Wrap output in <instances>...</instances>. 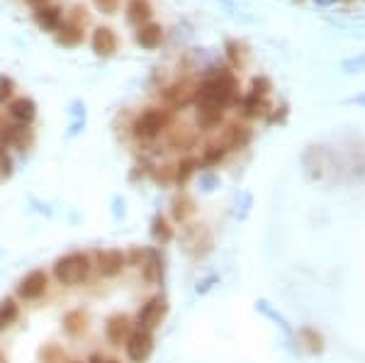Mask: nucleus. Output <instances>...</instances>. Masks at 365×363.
<instances>
[{
    "label": "nucleus",
    "instance_id": "6e6552de",
    "mask_svg": "<svg viewBox=\"0 0 365 363\" xmlns=\"http://www.w3.org/2000/svg\"><path fill=\"white\" fill-rule=\"evenodd\" d=\"M49 291V273L44 269H32L30 273H25L17 281V298L25 300V303H37L42 300Z\"/></svg>",
    "mask_w": 365,
    "mask_h": 363
},
{
    "label": "nucleus",
    "instance_id": "7c9ffc66",
    "mask_svg": "<svg viewBox=\"0 0 365 363\" xmlns=\"http://www.w3.org/2000/svg\"><path fill=\"white\" fill-rule=\"evenodd\" d=\"M37 361L39 363H66L68 356H66V349L56 342H47L37 349Z\"/></svg>",
    "mask_w": 365,
    "mask_h": 363
},
{
    "label": "nucleus",
    "instance_id": "72a5a7b5",
    "mask_svg": "<svg viewBox=\"0 0 365 363\" xmlns=\"http://www.w3.org/2000/svg\"><path fill=\"white\" fill-rule=\"evenodd\" d=\"M251 210H254V193L241 190L236 195V202H234V220L246 222V220L251 217Z\"/></svg>",
    "mask_w": 365,
    "mask_h": 363
},
{
    "label": "nucleus",
    "instance_id": "a878e982",
    "mask_svg": "<svg viewBox=\"0 0 365 363\" xmlns=\"http://www.w3.org/2000/svg\"><path fill=\"white\" fill-rule=\"evenodd\" d=\"M17 320H20V305H17V300L13 295L0 298V332L10 329Z\"/></svg>",
    "mask_w": 365,
    "mask_h": 363
},
{
    "label": "nucleus",
    "instance_id": "a19ab883",
    "mask_svg": "<svg viewBox=\"0 0 365 363\" xmlns=\"http://www.w3.org/2000/svg\"><path fill=\"white\" fill-rule=\"evenodd\" d=\"M149 175L156 180V183L168 185V183H173V166H153Z\"/></svg>",
    "mask_w": 365,
    "mask_h": 363
},
{
    "label": "nucleus",
    "instance_id": "7ed1b4c3",
    "mask_svg": "<svg viewBox=\"0 0 365 363\" xmlns=\"http://www.w3.org/2000/svg\"><path fill=\"white\" fill-rule=\"evenodd\" d=\"M90 273H93V256L88 251H68L56 259L54 266H51L54 281L64 288L83 286Z\"/></svg>",
    "mask_w": 365,
    "mask_h": 363
},
{
    "label": "nucleus",
    "instance_id": "473e14b6",
    "mask_svg": "<svg viewBox=\"0 0 365 363\" xmlns=\"http://www.w3.org/2000/svg\"><path fill=\"white\" fill-rule=\"evenodd\" d=\"M81 39H83V32L76 22H66V25H61L59 30H56V42L64 44V47H76Z\"/></svg>",
    "mask_w": 365,
    "mask_h": 363
},
{
    "label": "nucleus",
    "instance_id": "412c9836",
    "mask_svg": "<svg viewBox=\"0 0 365 363\" xmlns=\"http://www.w3.org/2000/svg\"><path fill=\"white\" fill-rule=\"evenodd\" d=\"M90 44H93V52L98 56H112L117 52V35L110 27H98V30L93 32Z\"/></svg>",
    "mask_w": 365,
    "mask_h": 363
},
{
    "label": "nucleus",
    "instance_id": "9b49d317",
    "mask_svg": "<svg viewBox=\"0 0 365 363\" xmlns=\"http://www.w3.org/2000/svg\"><path fill=\"white\" fill-rule=\"evenodd\" d=\"M95 269H98L100 278L112 281V278L122 276L127 269V254L122 249H98L95 251Z\"/></svg>",
    "mask_w": 365,
    "mask_h": 363
},
{
    "label": "nucleus",
    "instance_id": "c9c22d12",
    "mask_svg": "<svg viewBox=\"0 0 365 363\" xmlns=\"http://www.w3.org/2000/svg\"><path fill=\"white\" fill-rule=\"evenodd\" d=\"M222 283V278L217 276V273H207V276H202L200 281L195 283V295L197 298H205V295H209L214 291L217 286Z\"/></svg>",
    "mask_w": 365,
    "mask_h": 363
},
{
    "label": "nucleus",
    "instance_id": "e433bc0d",
    "mask_svg": "<svg viewBox=\"0 0 365 363\" xmlns=\"http://www.w3.org/2000/svg\"><path fill=\"white\" fill-rule=\"evenodd\" d=\"M197 185L202 193H214L222 185V178H219V173H214V171H202L200 173Z\"/></svg>",
    "mask_w": 365,
    "mask_h": 363
},
{
    "label": "nucleus",
    "instance_id": "5701e85b",
    "mask_svg": "<svg viewBox=\"0 0 365 363\" xmlns=\"http://www.w3.org/2000/svg\"><path fill=\"white\" fill-rule=\"evenodd\" d=\"M149 234H151V239L156 242V244H170L175 239V229L170 227L168 222V217L166 215H161V212H156L151 217V222H149Z\"/></svg>",
    "mask_w": 365,
    "mask_h": 363
},
{
    "label": "nucleus",
    "instance_id": "1a4fd4ad",
    "mask_svg": "<svg viewBox=\"0 0 365 363\" xmlns=\"http://www.w3.org/2000/svg\"><path fill=\"white\" fill-rule=\"evenodd\" d=\"M341 161V180H365V141H356L346 151L339 154Z\"/></svg>",
    "mask_w": 365,
    "mask_h": 363
},
{
    "label": "nucleus",
    "instance_id": "37998d69",
    "mask_svg": "<svg viewBox=\"0 0 365 363\" xmlns=\"http://www.w3.org/2000/svg\"><path fill=\"white\" fill-rule=\"evenodd\" d=\"M15 93V81L10 76H0V105H5Z\"/></svg>",
    "mask_w": 365,
    "mask_h": 363
},
{
    "label": "nucleus",
    "instance_id": "2f4dec72",
    "mask_svg": "<svg viewBox=\"0 0 365 363\" xmlns=\"http://www.w3.org/2000/svg\"><path fill=\"white\" fill-rule=\"evenodd\" d=\"M127 20L139 27L146 25V22L151 20V5L144 3V0H132V3L127 5Z\"/></svg>",
    "mask_w": 365,
    "mask_h": 363
},
{
    "label": "nucleus",
    "instance_id": "603ef678",
    "mask_svg": "<svg viewBox=\"0 0 365 363\" xmlns=\"http://www.w3.org/2000/svg\"><path fill=\"white\" fill-rule=\"evenodd\" d=\"M66 363H85V361H81V359H68Z\"/></svg>",
    "mask_w": 365,
    "mask_h": 363
},
{
    "label": "nucleus",
    "instance_id": "ddd939ff",
    "mask_svg": "<svg viewBox=\"0 0 365 363\" xmlns=\"http://www.w3.org/2000/svg\"><path fill=\"white\" fill-rule=\"evenodd\" d=\"M293 342L298 344V349L307 356H322L324 351H327V339H324V334L312 325H302L295 329Z\"/></svg>",
    "mask_w": 365,
    "mask_h": 363
},
{
    "label": "nucleus",
    "instance_id": "09e8293b",
    "mask_svg": "<svg viewBox=\"0 0 365 363\" xmlns=\"http://www.w3.org/2000/svg\"><path fill=\"white\" fill-rule=\"evenodd\" d=\"M317 5H322V8H329V5H334V3H339V0H315Z\"/></svg>",
    "mask_w": 365,
    "mask_h": 363
},
{
    "label": "nucleus",
    "instance_id": "49530a36",
    "mask_svg": "<svg viewBox=\"0 0 365 363\" xmlns=\"http://www.w3.org/2000/svg\"><path fill=\"white\" fill-rule=\"evenodd\" d=\"M124 254H127V266H136V269H139L141 259H144V249H141V246H132L129 251H124Z\"/></svg>",
    "mask_w": 365,
    "mask_h": 363
},
{
    "label": "nucleus",
    "instance_id": "9d476101",
    "mask_svg": "<svg viewBox=\"0 0 365 363\" xmlns=\"http://www.w3.org/2000/svg\"><path fill=\"white\" fill-rule=\"evenodd\" d=\"M141 281L146 286H163V278H166V256L158 246H146L144 259L139 264Z\"/></svg>",
    "mask_w": 365,
    "mask_h": 363
},
{
    "label": "nucleus",
    "instance_id": "c03bdc74",
    "mask_svg": "<svg viewBox=\"0 0 365 363\" xmlns=\"http://www.w3.org/2000/svg\"><path fill=\"white\" fill-rule=\"evenodd\" d=\"M30 210L37 215H44V217H54V210H51L49 202H42L37 197H30Z\"/></svg>",
    "mask_w": 365,
    "mask_h": 363
},
{
    "label": "nucleus",
    "instance_id": "c85d7f7f",
    "mask_svg": "<svg viewBox=\"0 0 365 363\" xmlns=\"http://www.w3.org/2000/svg\"><path fill=\"white\" fill-rule=\"evenodd\" d=\"M268 110H271V103H268V98H256V95H246V98L241 100V115L246 117V120H256V117H263V115H268Z\"/></svg>",
    "mask_w": 365,
    "mask_h": 363
},
{
    "label": "nucleus",
    "instance_id": "39448f33",
    "mask_svg": "<svg viewBox=\"0 0 365 363\" xmlns=\"http://www.w3.org/2000/svg\"><path fill=\"white\" fill-rule=\"evenodd\" d=\"M170 122H173V112L170 110H163V107H146L144 112H139V115L134 117L132 134L141 141H151L161 137L170 127Z\"/></svg>",
    "mask_w": 365,
    "mask_h": 363
},
{
    "label": "nucleus",
    "instance_id": "4468645a",
    "mask_svg": "<svg viewBox=\"0 0 365 363\" xmlns=\"http://www.w3.org/2000/svg\"><path fill=\"white\" fill-rule=\"evenodd\" d=\"M132 329H134L132 317L124 315V312H112V315L105 320L102 332H105V339L110 346H122L124 342H127V337H129Z\"/></svg>",
    "mask_w": 365,
    "mask_h": 363
},
{
    "label": "nucleus",
    "instance_id": "79ce46f5",
    "mask_svg": "<svg viewBox=\"0 0 365 363\" xmlns=\"http://www.w3.org/2000/svg\"><path fill=\"white\" fill-rule=\"evenodd\" d=\"M13 168H15L13 156L8 154V149L0 146V180H8L13 175Z\"/></svg>",
    "mask_w": 365,
    "mask_h": 363
},
{
    "label": "nucleus",
    "instance_id": "f03ea898",
    "mask_svg": "<svg viewBox=\"0 0 365 363\" xmlns=\"http://www.w3.org/2000/svg\"><path fill=\"white\" fill-rule=\"evenodd\" d=\"M195 100L197 105H212V107H229L236 100V78L231 71L219 69L214 71L209 78H205L202 83L195 88Z\"/></svg>",
    "mask_w": 365,
    "mask_h": 363
},
{
    "label": "nucleus",
    "instance_id": "aec40b11",
    "mask_svg": "<svg viewBox=\"0 0 365 363\" xmlns=\"http://www.w3.org/2000/svg\"><path fill=\"white\" fill-rule=\"evenodd\" d=\"M8 115L17 124H32L37 117V103L32 98H15L8 103Z\"/></svg>",
    "mask_w": 365,
    "mask_h": 363
},
{
    "label": "nucleus",
    "instance_id": "c756f323",
    "mask_svg": "<svg viewBox=\"0 0 365 363\" xmlns=\"http://www.w3.org/2000/svg\"><path fill=\"white\" fill-rule=\"evenodd\" d=\"M68 117H71V122H68V129H66V139H73L85 129V105L81 100H73Z\"/></svg>",
    "mask_w": 365,
    "mask_h": 363
},
{
    "label": "nucleus",
    "instance_id": "4be33fe9",
    "mask_svg": "<svg viewBox=\"0 0 365 363\" xmlns=\"http://www.w3.org/2000/svg\"><path fill=\"white\" fill-rule=\"evenodd\" d=\"M200 141V134H197V129H192V127H187V124H180V127H173L168 132V144L173 146V149H182V151H187V149H192Z\"/></svg>",
    "mask_w": 365,
    "mask_h": 363
},
{
    "label": "nucleus",
    "instance_id": "f704fd0d",
    "mask_svg": "<svg viewBox=\"0 0 365 363\" xmlns=\"http://www.w3.org/2000/svg\"><path fill=\"white\" fill-rule=\"evenodd\" d=\"M224 156H227L224 146H222V144H209V146H205L200 163H202V166H207V171H212V166H217V163H219Z\"/></svg>",
    "mask_w": 365,
    "mask_h": 363
},
{
    "label": "nucleus",
    "instance_id": "de8ad7c7",
    "mask_svg": "<svg viewBox=\"0 0 365 363\" xmlns=\"http://www.w3.org/2000/svg\"><path fill=\"white\" fill-rule=\"evenodd\" d=\"M85 363H122V361H119V359H105V356L95 351V354L88 356V361H85Z\"/></svg>",
    "mask_w": 365,
    "mask_h": 363
},
{
    "label": "nucleus",
    "instance_id": "8fccbe9b",
    "mask_svg": "<svg viewBox=\"0 0 365 363\" xmlns=\"http://www.w3.org/2000/svg\"><path fill=\"white\" fill-rule=\"evenodd\" d=\"M30 5H34V8H42V5H47L49 0H27Z\"/></svg>",
    "mask_w": 365,
    "mask_h": 363
},
{
    "label": "nucleus",
    "instance_id": "3c124183",
    "mask_svg": "<svg viewBox=\"0 0 365 363\" xmlns=\"http://www.w3.org/2000/svg\"><path fill=\"white\" fill-rule=\"evenodd\" d=\"M0 363H10V361H8V354H5L3 349H0Z\"/></svg>",
    "mask_w": 365,
    "mask_h": 363
},
{
    "label": "nucleus",
    "instance_id": "f8f14e48",
    "mask_svg": "<svg viewBox=\"0 0 365 363\" xmlns=\"http://www.w3.org/2000/svg\"><path fill=\"white\" fill-rule=\"evenodd\" d=\"M32 141H34V132L30 129V124H17V122L0 124V146L3 149L15 146V149L25 151L32 146Z\"/></svg>",
    "mask_w": 365,
    "mask_h": 363
},
{
    "label": "nucleus",
    "instance_id": "a211bd4d",
    "mask_svg": "<svg viewBox=\"0 0 365 363\" xmlns=\"http://www.w3.org/2000/svg\"><path fill=\"white\" fill-rule=\"evenodd\" d=\"M161 98H163V103H168L170 107H185L187 103L195 100V88H192L187 81L170 83L168 88L161 90Z\"/></svg>",
    "mask_w": 365,
    "mask_h": 363
},
{
    "label": "nucleus",
    "instance_id": "6ab92c4d",
    "mask_svg": "<svg viewBox=\"0 0 365 363\" xmlns=\"http://www.w3.org/2000/svg\"><path fill=\"white\" fill-rule=\"evenodd\" d=\"M251 137H254L251 127H246V124L234 122V124H229V127L224 129V134H222L219 144L224 146L227 151H236V149H244V146H246L249 141H251Z\"/></svg>",
    "mask_w": 365,
    "mask_h": 363
},
{
    "label": "nucleus",
    "instance_id": "4c0bfd02",
    "mask_svg": "<svg viewBox=\"0 0 365 363\" xmlns=\"http://www.w3.org/2000/svg\"><path fill=\"white\" fill-rule=\"evenodd\" d=\"M110 215L115 222H124V220H127V200H124L119 193L112 195V200H110Z\"/></svg>",
    "mask_w": 365,
    "mask_h": 363
},
{
    "label": "nucleus",
    "instance_id": "f257e3e1",
    "mask_svg": "<svg viewBox=\"0 0 365 363\" xmlns=\"http://www.w3.org/2000/svg\"><path fill=\"white\" fill-rule=\"evenodd\" d=\"M302 173L315 185H332L341 180L339 151L327 144H310L302 151Z\"/></svg>",
    "mask_w": 365,
    "mask_h": 363
},
{
    "label": "nucleus",
    "instance_id": "393cba45",
    "mask_svg": "<svg viewBox=\"0 0 365 363\" xmlns=\"http://www.w3.org/2000/svg\"><path fill=\"white\" fill-rule=\"evenodd\" d=\"M34 20H37V25L42 30L56 32L61 27V8H56V5H42L34 13Z\"/></svg>",
    "mask_w": 365,
    "mask_h": 363
},
{
    "label": "nucleus",
    "instance_id": "cd10ccee",
    "mask_svg": "<svg viewBox=\"0 0 365 363\" xmlns=\"http://www.w3.org/2000/svg\"><path fill=\"white\" fill-rule=\"evenodd\" d=\"M224 120V110L212 105H197V127L200 129H217Z\"/></svg>",
    "mask_w": 365,
    "mask_h": 363
},
{
    "label": "nucleus",
    "instance_id": "b1692460",
    "mask_svg": "<svg viewBox=\"0 0 365 363\" xmlns=\"http://www.w3.org/2000/svg\"><path fill=\"white\" fill-rule=\"evenodd\" d=\"M136 44L139 47H144V49H156L158 44H161V39H163V30H161V25H156V22H146V25H141L139 30H136Z\"/></svg>",
    "mask_w": 365,
    "mask_h": 363
},
{
    "label": "nucleus",
    "instance_id": "f3484780",
    "mask_svg": "<svg viewBox=\"0 0 365 363\" xmlns=\"http://www.w3.org/2000/svg\"><path fill=\"white\" fill-rule=\"evenodd\" d=\"M195 212H197V202L192 200V195H187V193H178V195L170 200V220H173L175 224L192 222Z\"/></svg>",
    "mask_w": 365,
    "mask_h": 363
},
{
    "label": "nucleus",
    "instance_id": "58836bf2",
    "mask_svg": "<svg viewBox=\"0 0 365 363\" xmlns=\"http://www.w3.org/2000/svg\"><path fill=\"white\" fill-rule=\"evenodd\" d=\"M271 90H273L271 78L258 76V78H254V81H251V90H249V95H256V98H268V93H271Z\"/></svg>",
    "mask_w": 365,
    "mask_h": 363
},
{
    "label": "nucleus",
    "instance_id": "20e7f679",
    "mask_svg": "<svg viewBox=\"0 0 365 363\" xmlns=\"http://www.w3.org/2000/svg\"><path fill=\"white\" fill-rule=\"evenodd\" d=\"M175 239H178L180 251L190 261H202L214 249V232L212 227L205 222L180 224V232L175 234Z\"/></svg>",
    "mask_w": 365,
    "mask_h": 363
},
{
    "label": "nucleus",
    "instance_id": "bb28decb",
    "mask_svg": "<svg viewBox=\"0 0 365 363\" xmlns=\"http://www.w3.org/2000/svg\"><path fill=\"white\" fill-rule=\"evenodd\" d=\"M197 168H200V158H195V156L180 158V161L173 166V183L175 185H185L187 180L197 173Z\"/></svg>",
    "mask_w": 365,
    "mask_h": 363
},
{
    "label": "nucleus",
    "instance_id": "dca6fc26",
    "mask_svg": "<svg viewBox=\"0 0 365 363\" xmlns=\"http://www.w3.org/2000/svg\"><path fill=\"white\" fill-rule=\"evenodd\" d=\"M88 325H90V317H88V310L83 308H73L61 317V329H64L68 339H81L83 334L88 332Z\"/></svg>",
    "mask_w": 365,
    "mask_h": 363
},
{
    "label": "nucleus",
    "instance_id": "ea45409f",
    "mask_svg": "<svg viewBox=\"0 0 365 363\" xmlns=\"http://www.w3.org/2000/svg\"><path fill=\"white\" fill-rule=\"evenodd\" d=\"M341 71H344V73H365V54L344 59V61H341Z\"/></svg>",
    "mask_w": 365,
    "mask_h": 363
},
{
    "label": "nucleus",
    "instance_id": "423d86ee",
    "mask_svg": "<svg viewBox=\"0 0 365 363\" xmlns=\"http://www.w3.org/2000/svg\"><path fill=\"white\" fill-rule=\"evenodd\" d=\"M168 298L163 293H156L151 295L149 300H146L144 305H141L139 310H136V317H134V327L139 329H146V332H156L158 327L166 322L168 317Z\"/></svg>",
    "mask_w": 365,
    "mask_h": 363
},
{
    "label": "nucleus",
    "instance_id": "0eeeda50",
    "mask_svg": "<svg viewBox=\"0 0 365 363\" xmlns=\"http://www.w3.org/2000/svg\"><path fill=\"white\" fill-rule=\"evenodd\" d=\"M122 346H124V356H127L129 363H146L151 359L153 349H156V337H153V332L134 327Z\"/></svg>",
    "mask_w": 365,
    "mask_h": 363
},
{
    "label": "nucleus",
    "instance_id": "a18cd8bd",
    "mask_svg": "<svg viewBox=\"0 0 365 363\" xmlns=\"http://www.w3.org/2000/svg\"><path fill=\"white\" fill-rule=\"evenodd\" d=\"M93 5L100 10V13L112 15V13H117V8H119V0H93Z\"/></svg>",
    "mask_w": 365,
    "mask_h": 363
},
{
    "label": "nucleus",
    "instance_id": "2eb2a0df",
    "mask_svg": "<svg viewBox=\"0 0 365 363\" xmlns=\"http://www.w3.org/2000/svg\"><path fill=\"white\" fill-rule=\"evenodd\" d=\"M254 310L258 312L261 317H263V320H268L271 322L273 327L276 329H280V332L285 334V337L290 339V342H293V334H295V327H293V322L288 320V317L283 315L280 310L276 308V305L271 303V300H266V298H258L254 303Z\"/></svg>",
    "mask_w": 365,
    "mask_h": 363
}]
</instances>
